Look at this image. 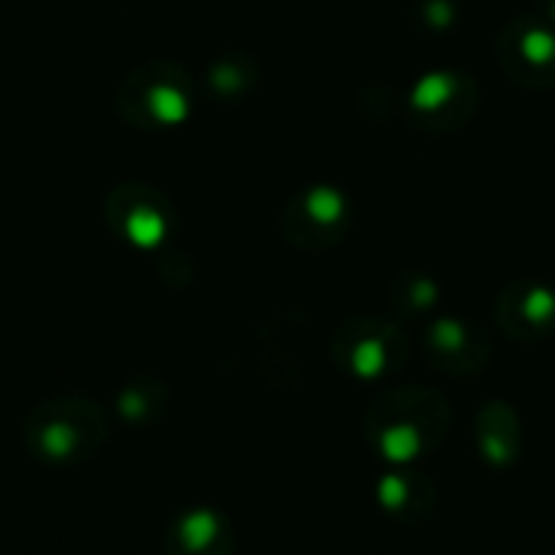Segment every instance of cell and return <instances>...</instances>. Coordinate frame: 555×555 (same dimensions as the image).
<instances>
[{
	"instance_id": "7a4b0ae2",
	"label": "cell",
	"mask_w": 555,
	"mask_h": 555,
	"mask_svg": "<svg viewBox=\"0 0 555 555\" xmlns=\"http://www.w3.org/2000/svg\"><path fill=\"white\" fill-rule=\"evenodd\" d=\"M107 439V420L91 400H55L26 420V446L42 462L91 459Z\"/></svg>"
},
{
	"instance_id": "3957f363",
	"label": "cell",
	"mask_w": 555,
	"mask_h": 555,
	"mask_svg": "<svg viewBox=\"0 0 555 555\" xmlns=\"http://www.w3.org/2000/svg\"><path fill=\"white\" fill-rule=\"evenodd\" d=\"M166 555H231L234 553V533L228 520L211 507L185 511L172 520L166 540Z\"/></svg>"
},
{
	"instance_id": "277c9868",
	"label": "cell",
	"mask_w": 555,
	"mask_h": 555,
	"mask_svg": "<svg viewBox=\"0 0 555 555\" xmlns=\"http://www.w3.org/2000/svg\"><path fill=\"white\" fill-rule=\"evenodd\" d=\"M400 341L390 328H384L380 322L361 335L358 325L348 328V341H338V361L345 364V371L364 377V380H374V377H384L387 371L397 367L400 361Z\"/></svg>"
},
{
	"instance_id": "8992f818",
	"label": "cell",
	"mask_w": 555,
	"mask_h": 555,
	"mask_svg": "<svg viewBox=\"0 0 555 555\" xmlns=\"http://www.w3.org/2000/svg\"><path fill=\"white\" fill-rule=\"evenodd\" d=\"M504 306H507V312H501L504 328H511V332H517V335H524V338L553 328L555 296H550V293L540 289V286H537V289L530 286L520 299H517V296H514V299H504Z\"/></svg>"
},
{
	"instance_id": "6da1fadb",
	"label": "cell",
	"mask_w": 555,
	"mask_h": 555,
	"mask_svg": "<svg viewBox=\"0 0 555 555\" xmlns=\"http://www.w3.org/2000/svg\"><path fill=\"white\" fill-rule=\"evenodd\" d=\"M449 429V406L439 393L410 387L393 390L367 416L371 446L390 462H413L433 452Z\"/></svg>"
},
{
	"instance_id": "5b68a950",
	"label": "cell",
	"mask_w": 555,
	"mask_h": 555,
	"mask_svg": "<svg viewBox=\"0 0 555 555\" xmlns=\"http://www.w3.org/2000/svg\"><path fill=\"white\" fill-rule=\"evenodd\" d=\"M478 351H481L478 338L462 322H439L433 328V335H429V354L446 371L468 374V371L481 367V354Z\"/></svg>"
}]
</instances>
